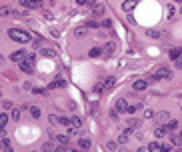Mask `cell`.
<instances>
[{
    "instance_id": "obj_1",
    "label": "cell",
    "mask_w": 182,
    "mask_h": 152,
    "mask_svg": "<svg viewBox=\"0 0 182 152\" xmlns=\"http://www.w3.org/2000/svg\"><path fill=\"white\" fill-rule=\"evenodd\" d=\"M8 36H10L14 42H22V44L30 42V34L24 32V30H18V28H10V30H8Z\"/></svg>"
},
{
    "instance_id": "obj_2",
    "label": "cell",
    "mask_w": 182,
    "mask_h": 152,
    "mask_svg": "<svg viewBox=\"0 0 182 152\" xmlns=\"http://www.w3.org/2000/svg\"><path fill=\"white\" fill-rule=\"evenodd\" d=\"M160 78H164V80H170L172 78V70L168 68V66H158V68L154 70V76H152V82H156V80H160Z\"/></svg>"
},
{
    "instance_id": "obj_3",
    "label": "cell",
    "mask_w": 182,
    "mask_h": 152,
    "mask_svg": "<svg viewBox=\"0 0 182 152\" xmlns=\"http://www.w3.org/2000/svg\"><path fill=\"white\" fill-rule=\"evenodd\" d=\"M20 4L26 8H32V10H38V8H42V2L40 0H20Z\"/></svg>"
},
{
    "instance_id": "obj_4",
    "label": "cell",
    "mask_w": 182,
    "mask_h": 152,
    "mask_svg": "<svg viewBox=\"0 0 182 152\" xmlns=\"http://www.w3.org/2000/svg\"><path fill=\"white\" fill-rule=\"evenodd\" d=\"M26 56H28V54L24 52V50H18V52H12V54H10V60L16 62V64H20V62H22Z\"/></svg>"
},
{
    "instance_id": "obj_5",
    "label": "cell",
    "mask_w": 182,
    "mask_h": 152,
    "mask_svg": "<svg viewBox=\"0 0 182 152\" xmlns=\"http://www.w3.org/2000/svg\"><path fill=\"white\" fill-rule=\"evenodd\" d=\"M168 120H170V114H168L166 110H162V112L156 114V122H158V124H166Z\"/></svg>"
},
{
    "instance_id": "obj_6",
    "label": "cell",
    "mask_w": 182,
    "mask_h": 152,
    "mask_svg": "<svg viewBox=\"0 0 182 152\" xmlns=\"http://www.w3.org/2000/svg\"><path fill=\"white\" fill-rule=\"evenodd\" d=\"M114 106H116V110H118V112H126V110H128V106H130V104L126 102L124 98H118V100H116V104H114Z\"/></svg>"
},
{
    "instance_id": "obj_7",
    "label": "cell",
    "mask_w": 182,
    "mask_h": 152,
    "mask_svg": "<svg viewBox=\"0 0 182 152\" xmlns=\"http://www.w3.org/2000/svg\"><path fill=\"white\" fill-rule=\"evenodd\" d=\"M148 88V82L146 80H134V84H132V90H138V92H142V90H146Z\"/></svg>"
},
{
    "instance_id": "obj_8",
    "label": "cell",
    "mask_w": 182,
    "mask_h": 152,
    "mask_svg": "<svg viewBox=\"0 0 182 152\" xmlns=\"http://www.w3.org/2000/svg\"><path fill=\"white\" fill-rule=\"evenodd\" d=\"M136 8V0H124L122 2V10L124 12H130V10H134Z\"/></svg>"
},
{
    "instance_id": "obj_9",
    "label": "cell",
    "mask_w": 182,
    "mask_h": 152,
    "mask_svg": "<svg viewBox=\"0 0 182 152\" xmlns=\"http://www.w3.org/2000/svg\"><path fill=\"white\" fill-rule=\"evenodd\" d=\"M130 136H132V128H128L126 132H122L120 136H118V142H120V144H126V142L130 140Z\"/></svg>"
},
{
    "instance_id": "obj_10",
    "label": "cell",
    "mask_w": 182,
    "mask_h": 152,
    "mask_svg": "<svg viewBox=\"0 0 182 152\" xmlns=\"http://www.w3.org/2000/svg\"><path fill=\"white\" fill-rule=\"evenodd\" d=\"M114 84H116V78H114V76H108V78H104V80H102V86H104V90L112 88Z\"/></svg>"
},
{
    "instance_id": "obj_11",
    "label": "cell",
    "mask_w": 182,
    "mask_h": 152,
    "mask_svg": "<svg viewBox=\"0 0 182 152\" xmlns=\"http://www.w3.org/2000/svg\"><path fill=\"white\" fill-rule=\"evenodd\" d=\"M126 124H128V128L136 130V128H140V124H142V122L138 120V118H128V120H126Z\"/></svg>"
},
{
    "instance_id": "obj_12",
    "label": "cell",
    "mask_w": 182,
    "mask_h": 152,
    "mask_svg": "<svg viewBox=\"0 0 182 152\" xmlns=\"http://www.w3.org/2000/svg\"><path fill=\"white\" fill-rule=\"evenodd\" d=\"M114 50H116V44H114V42H106L104 54H106V56H112V54H114Z\"/></svg>"
},
{
    "instance_id": "obj_13",
    "label": "cell",
    "mask_w": 182,
    "mask_h": 152,
    "mask_svg": "<svg viewBox=\"0 0 182 152\" xmlns=\"http://www.w3.org/2000/svg\"><path fill=\"white\" fill-rule=\"evenodd\" d=\"M168 132V128H166V126H156V130H154V134H156V138H162L164 136V134H166Z\"/></svg>"
},
{
    "instance_id": "obj_14",
    "label": "cell",
    "mask_w": 182,
    "mask_h": 152,
    "mask_svg": "<svg viewBox=\"0 0 182 152\" xmlns=\"http://www.w3.org/2000/svg\"><path fill=\"white\" fill-rule=\"evenodd\" d=\"M40 54H42V56H48V58H54V56H56V50H52V48H42Z\"/></svg>"
},
{
    "instance_id": "obj_15",
    "label": "cell",
    "mask_w": 182,
    "mask_h": 152,
    "mask_svg": "<svg viewBox=\"0 0 182 152\" xmlns=\"http://www.w3.org/2000/svg\"><path fill=\"white\" fill-rule=\"evenodd\" d=\"M78 146H80V148H84V150H88V148L92 146V142L88 140V138H80V140H78Z\"/></svg>"
},
{
    "instance_id": "obj_16",
    "label": "cell",
    "mask_w": 182,
    "mask_h": 152,
    "mask_svg": "<svg viewBox=\"0 0 182 152\" xmlns=\"http://www.w3.org/2000/svg\"><path fill=\"white\" fill-rule=\"evenodd\" d=\"M146 148L150 150V152H160V150H162V144H158V142H150Z\"/></svg>"
},
{
    "instance_id": "obj_17",
    "label": "cell",
    "mask_w": 182,
    "mask_h": 152,
    "mask_svg": "<svg viewBox=\"0 0 182 152\" xmlns=\"http://www.w3.org/2000/svg\"><path fill=\"white\" fill-rule=\"evenodd\" d=\"M174 14H176L174 6H172V4H168V6H166V18H168V20H172V18H174Z\"/></svg>"
},
{
    "instance_id": "obj_18",
    "label": "cell",
    "mask_w": 182,
    "mask_h": 152,
    "mask_svg": "<svg viewBox=\"0 0 182 152\" xmlns=\"http://www.w3.org/2000/svg\"><path fill=\"white\" fill-rule=\"evenodd\" d=\"M52 88H66V80H56V82L50 84V90Z\"/></svg>"
},
{
    "instance_id": "obj_19",
    "label": "cell",
    "mask_w": 182,
    "mask_h": 152,
    "mask_svg": "<svg viewBox=\"0 0 182 152\" xmlns=\"http://www.w3.org/2000/svg\"><path fill=\"white\" fill-rule=\"evenodd\" d=\"M70 126H74V128H80V126H82V120H80L78 116H72V118H70Z\"/></svg>"
},
{
    "instance_id": "obj_20",
    "label": "cell",
    "mask_w": 182,
    "mask_h": 152,
    "mask_svg": "<svg viewBox=\"0 0 182 152\" xmlns=\"http://www.w3.org/2000/svg\"><path fill=\"white\" fill-rule=\"evenodd\" d=\"M164 126H166V128H168V130H170V132H172V130H176V126H178V120H172V118H170V120H168V122H166V124H164Z\"/></svg>"
},
{
    "instance_id": "obj_21",
    "label": "cell",
    "mask_w": 182,
    "mask_h": 152,
    "mask_svg": "<svg viewBox=\"0 0 182 152\" xmlns=\"http://www.w3.org/2000/svg\"><path fill=\"white\" fill-rule=\"evenodd\" d=\"M92 14H94V18H98V16H102L104 14V8H102V4H98V6L92 10Z\"/></svg>"
},
{
    "instance_id": "obj_22",
    "label": "cell",
    "mask_w": 182,
    "mask_h": 152,
    "mask_svg": "<svg viewBox=\"0 0 182 152\" xmlns=\"http://www.w3.org/2000/svg\"><path fill=\"white\" fill-rule=\"evenodd\" d=\"M178 56H182V50L180 48H172L170 50V58H172V60H176Z\"/></svg>"
},
{
    "instance_id": "obj_23",
    "label": "cell",
    "mask_w": 182,
    "mask_h": 152,
    "mask_svg": "<svg viewBox=\"0 0 182 152\" xmlns=\"http://www.w3.org/2000/svg\"><path fill=\"white\" fill-rule=\"evenodd\" d=\"M6 124H8V114H0V128H6Z\"/></svg>"
},
{
    "instance_id": "obj_24",
    "label": "cell",
    "mask_w": 182,
    "mask_h": 152,
    "mask_svg": "<svg viewBox=\"0 0 182 152\" xmlns=\"http://www.w3.org/2000/svg\"><path fill=\"white\" fill-rule=\"evenodd\" d=\"M56 140L60 142V144H66V146H68V140H70V138L66 136V134H58V136H56Z\"/></svg>"
},
{
    "instance_id": "obj_25",
    "label": "cell",
    "mask_w": 182,
    "mask_h": 152,
    "mask_svg": "<svg viewBox=\"0 0 182 152\" xmlns=\"http://www.w3.org/2000/svg\"><path fill=\"white\" fill-rule=\"evenodd\" d=\"M10 6H0V16H10Z\"/></svg>"
},
{
    "instance_id": "obj_26",
    "label": "cell",
    "mask_w": 182,
    "mask_h": 152,
    "mask_svg": "<svg viewBox=\"0 0 182 152\" xmlns=\"http://www.w3.org/2000/svg\"><path fill=\"white\" fill-rule=\"evenodd\" d=\"M88 54H90V58H98L100 54H102V50H100V48H92Z\"/></svg>"
},
{
    "instance_id": "obj_27",
    "label": "cell",
    "mask_w": 182,
    "mask_h": 152,
    "mask_svg": "<svg viewBox=\"0 0 182 152\" xmlns=\"http://www.w3.org/2000/svg\"><path fill=\"white\" fill-rule=\"evenodd\" d=\"M42 150H46V152H48V150H50V152H52V150H58V148H56V146H54V144H52V142H46V144H44V146H42Z\"/></svg>"
},
{
    "instance_id": "obj_28",
    "label": "cell",
    "mask_w": 182,
    "mask_h": 152,
    "mask_svg": "<svg viewBox=\"0 0 182 152\" xmlns=\"http://www.w3.org/2000/svg\"><path fill=\"white\" fill-rule=\"evenodd\" d=\"M30 114L34 118H38V116H40V108H38V106H30Z\"/></svg>"
},
{
    "instance_id": "obj_29",
    "label": "cell",
    "mask_w": 182,
    "mask_h": 152,
    "mask_svg": "<svg viewBox=\"0 0 182 152\" xmlns=\"http://www.w3.org/2000/svg\"><path fill=\"white\" fill-rule=\"evenodd\" d=\"M146 36H150V38H160V32H158V30H146Z\"/></svg>"
},
{
    "instance_id": "obj_30",
    "label": "cell",
    "mask_w": 182,
    "mask_h": 152,
    "mask_svg": "<svg viewBox=\"0 0 182 152\" xmlns=\"http://www.w3.org/2000/svg\"><path fill=\"white\" fill-rule=\"evenodd\" d=\"M48 120H50V124H58V122H60V118H58L56 114H50V118H48Z\"/></svg>"
},
{
    "instance_id": "obj_31",
    "label": "cell",
    "mask_w": 182,
    "mask_h": 152,
    "mask_svg": "<svg viewBox=\"0 0 182 152\" xmlns=\"http://www.w3.org/2000/svg\"><path fill=\"white\" fill-rule=\"evenodd\" d=\"M172 144H174V146H180V144H182V136H172Z\"/></svg>"
},
{
    "instance_id": "obj_32",
    "label": "cell",
    "mask_w": 182,
    "mask_h": 152,
    "mask_svg": "<svg viewBox=\"0 0 182 152\" xmlns=\"http://www.w3.org/2000/svg\"><path fill=\"white\" fill-rule=\"evenodd\" d=\"M118 148V142H108L106 144V150H116Z\"/></svg>"
},
{
    "instance_id": "obj_33",
    "label": "cell",
    "mask_w": 182,
    "mask_h": 152,
    "mask_svg": "<svg viewBox=\"0 0 182 152\" xmlns=\"http://www.w3.org/2000/svg\"><path fill=\"white\" fill-rule=\"evenodd\" d=\"M174 66H176L178 70H182V56H178V58L174 60Z\"/></svg>"
},
{
    "instance_id": "obj_34",
    "label": "cell",
    "mask_w": 182,
    "mask_h": 152,
    "mask_svg": "<svg viewBox=\"0 0 182 152\" xmlns=\"http://www.w3.org/2000/svg\"><path fill=\"white\" fill-rule=\"evenodd\" d=\"M74 34H76V36H84V34H86V28H76Z\"/></svg>"
},
{
    "instance_id": "obj_35",
    "label": "cell",
    "mask_w": 182,
    "mask_h": 152,
    "mask_svg": "<svg viewBox=\"0 0 182 152\" xmlns=\"http://www.w3.org/2000/svg\"><path fill=\"white\" fill-rule=\"evenodd\" d=\"M98 0H88V6H90V8H96V6H98Z\"/></svg>"
},
{
    "instance_id": "obj_36",
    "label": "cell",
    "mask_w": 182,
    "mask_h": 152,
    "mask_svg": "<svg viewBox=\"0 0 182 152\" xmlns=\"http://www.w3.org/2000/svg\"><path fill=\"white\" fill-rule=\"evenodd\" d=\"M12 118H14V120H18V118H20V110H18V108H14V112H12Z\"/></svg>"
},
{
    "instance_id": "obj_37",
    "label": "cell",
    "mask_w": 182,
    "mask_h": 152,
    "mask_svg": "<svg viewBox=\"0 0 182 152\" xmlns=\"http://www.w3.org/2000/svg\"><path fill=\"white\" fill-rule=\"evenodd\" d=\"M58 124H62V126H68V124H70V120H68V118H60V122H58Z\"/></svg>"
},
{
    "instance_id": "obj_38",
    "label": "cell",
    "mask_w": 182,
    "mask_h": 152,
    "mask_svg": "<svg viewBox=\"0 0 182 152\" xmlns=\"http://www.w3.org/2000/svg\"><path fill=\"white\" fill-rule=\"evenodd\" d=\"M2 148H6V150H10V148H12V146H10V142H8V140H2Z\"/></svg>"
},
{
    "instance_id": "obj_39",
    "label": "cell",
    "mask_w": 182,
    "mask_h": 152,
    "mask_svg": "<svg viewBox=\"0 0 182 152\" xmlns=\"http://www.w3.org/2000/svg\"><path fill=\"white\" fill-rule=\"evenodd\" d=\"M152 116H154V112H152V110H144V118H152Z\"/></svg>"
},
{
    "instance_id": "obj_40",
    "label": "cell",
    "mask_w": 182,
    "mask_h": 152,
    "mask_svg": "<svg viewBox=\"0 0 182 152\" xmlns=\"http://www.w3.org/2000/svg\"><path fill=\"white\" fill-rule=\"evenodd\" d=\"M86 26H88V28H96V26H98V24H96L94 20H90V22H86Z\"/></svg>"
},
{
    "instance_id": "obj_41",
    "label": "cell",
    "mask_w": 182,
    "mask_h": 152,
    "mask_svg": "<svg viewBox=\"0 0 182 152\" xmlns=\"http://www.w3.org/2000/svg\"><path fill=\"white\" fill-rule=\"evenodd\" d=\"M102 26L104 28H110V26H112V22H110V20H102Z\"/></svg>"
},
{
    "instance_id": "obj_42",
    "label": "cell",
    "mask_w": 182,
    "mask_h": 152,
    "mask_svg": "<svg viewBox=\"0 0 182 152\" xmlns=\"http://www.w3.org/2000/svg\"><path fill=\"white\" fill-rule=\"evenodd\" d=\"M162 150H164V152H168V150H172V144H162Z\"/></svg>"
},
{
    "instance_id": "obj_43",
    "label": "cell",
    "mask_w": 182,
    "mask_h": 152,
    "mask_svg": "<svg viewBox=\"0 0 182 152\" xmlns=\"http://www.w3.org/2000/svg\"><path fill=\"white\" fill-rule=\"evenodd\" d=\"M4 108H6V110H10V108H12V102H8V100H6V102H4Z\"/></svg>"
},
{
    "instance_id": "obj_44",
    "label": "cell",
    "mask_w": 182,
    "mask_h": 152,
    "mask_svg": "<svg viewBox=\"0 0 182 152\" xmlns=\"http://www.w3.org/2000/svg\"><path fill=\"white\" fill-rule=\"evenodd\" d=\"M76 2H78L80 6H84V4H88V0H76Z\"/></svg>"
},
{
    "instance_id": "obj_45",
    "label": "cell",
    "mask_w": 182,
    "mask_h": 152,
    "mask_svg": "<svg viewBox=\"0 0 182 152\" xmlns=\"http://www.w3.org/2000/svg\"><path fill=\"white\" fill-rule=\"evenodd\" d=\"M172 2H178V4H180V2H182V0H172Z\"/></svg>"
},
{
    "instance_id": "obj_46",
    "label": "cell",
    "mask_w": 182,
    "mask_h": 152,
    "mask_svg": "<svg viewBox=\"0 0 182 152\" xmlns=\"http://www.w3.org/2000/svg\"><path fill=\"white\" fill-rule=\"evenodd\" d=\"M180 14H182V8H180Z\"/></svg>"
},
{
    "instance_id": "obj_47",
    "label": "cell",
    "mask_w": 182,
    "mask_h": 152,
    "mask_svg": "<svg viewBox=\"0 0 182 152\" xmlns=\"http://www.w3.org/2000/svg\"><path fill=\"white\" fill-rule=\"evenodd\" d=\"M180 136H182V132H180Z\"/></svg>"
}]
</instances>
